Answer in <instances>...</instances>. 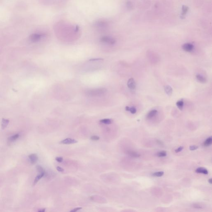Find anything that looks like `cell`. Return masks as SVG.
<instances>
[{
  "label": "cell",
  "mask_w": 212,
  "mask_h": 212,
  "mask_svg": "<svg viewBox=\"0 0 212 212\" xmlns=\"http://www.w3.org/2000/svg\"><path fill=\"white\" fill-rule=\"evenodd\" d=\"M106 92V89L105 88H97L95 89L90 90L87 91L86 94L87 95L91 97H96L102 95Z\"/></svg>",
  "instance_id": "obj_1"
},
{
  "label": "cell",
  "mask_w": 212,
  "mask_h": 212,
  "mask_svg": "<svg viewBox=\"0 0 212 212\" xmlns=\"http://www.w3.org/2000/svg\"><path fill=\"white\" fill-rule=\"evenodd\" d=\"M100 42L108 44L110 45H113L116 43V41L113 38L109 36H104L101 38Z\"/></svg>",
  "instance_id": "obj_2"
},
{
  "label": "cell",
  "mask_w": 212,
  "mask_h": 212,
  "mask_svg": "<svg viewBox=\"0 0 212 212\" xmlns=\"http://www.w3.org/2000/svg\"><path fill=\"white\" fill-rule=\"evenodd\" d=\"M182 49L185 51L191 52V51H193V49H194V46L191 44L187 43L183 45Z\"/></svg>",
  "instance_id": "obj_3"
},
{
  "label": "cell",
  "mask_w": 212,
  "mask_h": 212,
  "mask_svg": "<svg viewBox=\"0 0 212 212\" xmlns=\"http://www.w3.org/2000/svg\"><path fill=\"white\" fill-rule=\"evenodd\" d=\"M42 37L41 34H31L30 37V39L31 42H36L40 40Z\"/></svg>",
  "instance_id": "obj_4"
},
{
  "label": "cell",
  "mask_w": 212,
  "mask_h": 212,
  "mask_svg": "<svg viewBox=\"0 0 212 212\" xmlns=\"http://www.w3.org/2000/svg\"><path fill=\"white\" fill-rule=\"evenodd\" d=\"M78 141L75 139L71 138H67L61 141L60 143L66 144V145H69V144L76 143Z\"/></svg>",
  "instance_id": "obj_5"
},
{
  "label": "cell",
  "mask_w": 212,
  "mask_h": 212,
  "mask_svg": "<svg viewBox=\"0 0 212 212\" xmlns=\"http://www.w3.org/2000/svg\"><path fill=\"white\" fill-rule=\"evenodd\" d=\"M127 86L131 90H134L136 87V84L133 78H131L127 82Z\"/></svg>",
  "instance_id": "obj_6"
},
{
  "label": "cell",
  "mask_w": 212,
  "mask_h": 212,
  "mask_svg": "<svg viewBox=\"0 0 212 212\" xmlns=\"http://www.w3.org/2000/svg\"><path fill=\"white\" fill-rule=\"evenodd\" d=\"M29 158L30 159L31 162L32 164H35L38 160L37 155L36 154H31L29 156Z\"/></svg>",
  "instance_id": "obj_7"
},
{
  "label": "cell",
  "mask_w": 212,
  "mask_h": 212,
  "mask_svg": "<svg viewBox=\"0 0 212 212\" xmlns=\"http://www.w3.org/2000/svg\"><path fill=\"white\" fill-rule=\"evenodd\" d=\"M164 91L165 92L166 94L169 96L172 95V93H173V90L172 89V87L169 85L165 86Z\"/></svg>",
  "instance_id": "obj_8"
},
{
  "label": "cell",
  "mask_w": 212,
  "mask_h": 212,
  "mask_svg": "<svg viewBox=\"0 0 212 212\" xmlns=\"http://www.w3.org/2000/svg\"><path fill=\"white\" fill-rule=\"evenodd\" d=\"M189 10V8L188 6H187L186 5H183L182 6L181 9V17H182V18H183V17H184L187 14V12Z\"/></svg>",
  "instance_id": "obj_9"
},
{
  "label": "cell",
  "mask_w": 212,
  "mask_h": 212,
  "mask_svg": "<svg viewBox=\"0 0 212 212\" xmlns=\"http://www.w3.org/2000/svg\"><path fill=\"white\" fill-rule=\"evenodd\" d=\"M196 172L198 173L203 174L205 175H208V172L207 169L203 167H199L196 169Z\"/></svg>",
  "instance_id": "obj_10"
},
{
  "label": "cell",
  "mask_w": 212,
  "mask_h": 212,
  "mask_svg": "<svg viewBox=\"0 0 212 212\" xmlns=\"http://www.w3.org/2000/svg\"><path fill=\"white\" fill-rule=\"evenodd\" d=\"M157 113V111L156 110H152L147 115V118L148 119H151L155 117Z\"/></svg>",
  "instance_id": "obj_11"
},
{
  "label": "cell",
  "mask_w": 212,
  "mask_h": 212,
  "mask_svg": "<svg viewBox=\"0 0 212 212\" xmlns=\"http://www.w3.org/2000/svg\"><path fill=\"white\" fill-rule=\"evenodd\" d=\"M45 173H40L39 175H38L37 176H36V178H35V179H34L33 185H35V184H36L39 181V180L41 178H42L43 176H44Z\"/></svg>",
  "instance_id": "obj_12"
},
{
  "label": "cell",
  "mask_w": 212,
  "mask_h": 212,
  "mask_svg": "<svg viewBox=\"0 0 212 212\" xmlns=\"http://www.w3.org/2000/svg\"><path fill=\"white\" fill-rule=\"evenodd\" d=\"M9 120L5 118H3L1 123V128L2 129H4L9 124Z\"/></svg>",
  "instance_id": "obj_13"
},
{
  "label": "cell",
  "mask_w": 212,
  "mask_h": 212,
  "mask_svg": "<svg viewBox=\"0 0 212 212\" xmlns=\"http://www.w3.org/2000/svg\"><path fill=\"white\" fill-rule=\"evenodd\" d=\"M127 154H128L130 156L132 157H134V158H137L140 156V155L139 154H138L137 152L132 151H129L127 152Z\"/></svg>",
  "instance_id": "obj_14"
},
{
  "label": "cell",
  "mask_w": 212,
  "mask_h": 212,
  "mask_svg": "<svg viewBox=\"0 0 212 212\" xmlns=\"http://www.w3.org/2000/svg\"><path fill=\"white\" fill-rule=\"evenodd\" d=\"M197 80L199 81V82H201L202 83H205L206 82V80L203 76H201L200 75H197L196 76Z\"/></svg>",
  "instance_id": "obj_15"
},
{
  "label": "cell",
  "mask_w": 212,
  "mask_h": 212,
  "mask_svg": "<svg viewBox=\"0 0 212 212\" xmlns=\"http://www.w3.org/2000/svg\"><path fill=\"white\" fill-rule=\"evenodd\" d=\"M212 138L211 137H208L203 143L205 146H209L212 144Z\"/></svg>",
  "instance_id": "obj_16"
},
{
  "label": "cell",
  "mask_w": 212,
  "mask_h": 212,
  "mask_svg": "<svg viewBox=\"0 0 212 212\" xmlns=\"http://www.w3.org/2000/svg\"><path fill=\"white\" fill-rule=\"evenodd\" d=\"M100 122L102 124H111L112 122V120L110 119H108V118H106V119H103L100 120Z\"/></svg>",
  "instance_id": "obj_17"
},
{
  "label": "cell",
  "mask_w": 212,
  "mask_h": 212,
  "mask_svg": "<svg viewBox=\"0 0 212 212\" xmlns=\"http://www.w3.org/2000/svg\"><path fill=\"white\" fill-rule=\"evenodd\" d=\"M184 102L183 100H179L176 103V106H177L178 108L180 110H182L183 108V106H184Z\"/></svg>",
  "instance_id": "obj_18"
},
{
  "label": "cell",
  "mask_w": 212,
  "mask_h": 212,
  "mask_svg": "<svg viewBox=\"0 0 212 212\" xmlns=\"http://www.w3.org/2000/svg\"><path fill=\"white\" fill-rule=\"evenodd\" d=\"M19 137V135L18 134H17L15 135L14 136H11V137H9V138H8V142H9V143H11V142H14L15 140L18 139Z\"/></svg>",
  "instance_id": "obj_19"
},
{
  "label": "cell",
  "mask_w": 212,
  "mask_h": 212,
  "mask_svg": "<svg viewBox=\"0 0 212 212\" xmlns=\"http://www.w3.org/2000/svg\"><path fill=\"white\" fill-rule=\"evenodd\" d=\"M167 152L165 151H161L159 152H157L156 154L157 157H164L167 156Z\"/></svg>",
  "instance_id": "obj_20"
},
{
  "label": "cell",
  "mask_w": 212,
  "mask_h": 212,
  "mask_svg": "<svg viewBox=\"0 0 212 212\" xmlns=\"http://www.w3.org/2000/svg\"><path fill=\"white\" fill-rule=\"evenodd\" d=\"M164 174V172L162 171L160 172H155L152 174V176L155 177H161L163 176Z\"/></svg>",
  "instance_id": "obj_21"
},
{
  "label": "cell",
  "mask_w": 212,
  "mask_h": 212,
  "mask_svg": "<svg viewBox=\"0 0 212 212\" xmlns=\"http://www.w3.org/2000/svg\"><path fill=\"white\" fill-rule=\"evenodd\" d=\"M36 168L37 169V170L38 171V172H39V173H45V170L43 168V167H42L41 166L38 165V166L36 167Z\"/></svg>",
  "instance_id": "obj_22"
},
{
  "label": "cell",
  "mask_w": 212,
  "mask_h": 212,
  "mask_svg": "<svg viewBox=\"0 0 212 212\" xmlns=\"http://www.w3.org/2000/svg\"><path fill=\"white\" fill-rule=\"evenodd\" d=\"M129 111H130L131 113L132 114H135L136 113V108L134 107V106H133V107H130V109H129Z\"/></svg>",
  "instance_id": "obj_23"
},
{
  "label": "cell",
  "mask_w": 212,
  "mask_h": 212,
  "mask_svg": "<svg viewBox=\"0 0 212 212\" xmlns=\"http://www.w3.org/2000/svg\"><path fill=\"white\" fill-rule=\"evenodd\" d=\"M100 139V137L97 136H91L90 137V139L91 140H94V141H97L98 140Z\"/></svg>",
  "instance_id": "obj_24"
},
{
  "label": "cell",
  "mask_w": 212,
  "mask_h": 212,
  "mask_svg": "<svg viewBox=\"0 0 212 212\" xmlns=\"http://www.w3.org/2000/svg\"><path fill=\"white\" fill-rule=\"evenodd\" d=\"M199 148L198 146L193 145H191L189 147V149L191 150H197Z\"/></svg>",
  "instance_id": "obj_25"
},
{
  "label": "cell",
  "mask_w": 212,
  "mask_h": 212,
  "mask_svg": "<svg viewBox=\"0 0 212 212\" xmlns=\"http://www.w3.org/2000/svg\"><path fill=\"white\" fill-rule=\"evenodd\" d=\"M104 60L103 58H92L89 60L90 61H103Z\"/></svg>",
  "instance_id": "obj_26"
},
{
  "label": "cell",
  "mask_w": 212,
  "mask_h": 212,
  "mask_svg": "<svg viewBox=\"0 0 212 212\" xmlns=\"http://www.w3.org/2000/svg\"><path fill=\"white\" fill-rule=\"evenodd\" d=\"M56 160L58 162H61L63 161V158L62 157H57L56 158Z\"/></svg>",
  "instance_id": "obj_27"
},
{
  "label": "cell",
  "mask_w": 212,
  "mask_h": 212,
  "mask_svg": "<svg viewBox=\"0 0 212 212\" xmlns=\"http://www.w3.org/2000/svg\"><path fill=\"white\" fill-rule=\"evenodd\" d=\"M184 149V147L183 146H180L179 147V148H177L175 150V152H176V153H178V152H181V151H182V150Z\"/></svg>",
  "instance_id": "obj_28"
},
{
  "label": "cell",
  "mask_w": 212,
  "mask_h": 212,
  "mask_svg": "<svg viewBox=\"0 0 212 212\" xmlns=\"http://www.w3.org/2000/svg\"><path fill=\"white\" fill-rule=\"evenodd\" d=\"M193 208H197V209H200V208H202L201 206L198 204H194L193 205Z\"/></svg>",
  "instance_id": "obj_29"
},
{
  "label": "cell",
  "mask_w": 212,
  "mask_h": 212,
  "mask_svg": "<svg viewBox=\"0 0 212 212\" xmlns=\"http://www.w3.org/2000/svg\"><path fill=\"white\" fill-rule=\"evenodd\" d=\"M82 208H75L74 209H73L72 210L70 211V212H77V211H79L80 210L82 209Z\"/></svg>",
  "instance_id": "obj_30"
},
{
  "label": "cell",
  "mask_w": 212,
  "mask_h": 212,
  "mask_svg": "<svg viewBox=\"0 0 212 212\" xmlns=\"http://www.w3.org/2000/svg\"><path fill=\"white\" fill-rule=\"evenodd\" d=\"M56 169L58 172H63L64 171V169L62 168V167H56Z\"/></svg>",
  "instance_id": "obj_31"
},
{
  "label": "cell",
  "mask_w": 212,
  "mask_h": 212,
  "mask_svg": "<svg viewBox=\"0 0 212 212\" xmlns=\"http://www.w3.org/2000/svg\"><path fill=\"white\" fill-rule=\"evenodd\" d=\"M45 209H44H44H41V210H39V211H38V212H45Z\"/></svg>",
  "instance_id": "obj_32"
},
{
  "label": "cell",
  "mask_w": 212,
  "mask_h": 212,
  "mask_svg": "<svg viewBox=\"0 0 212 212\" xmlns=\"http://www.w3.org/2000/svg\"><path fill=\"white\" fill-rule=\"evenodd\" d=\"M129 109H130V107H129V106H128L125 107V110L127 111H129Z\"/></svg>",
  "instance_id": "obj_33"
},
{
  "label": "cell",
  "mask_w": 212,
  "mask_h": 212,
  "mask_svg": "<svg viewBox=\"0 0 212 212\" xmlns=\"http://www.w3.org/2000/svg\"><path fill=\"white\" fill-rule=\"evenodd\" d=\"M208 182H209L210 184H212V180L211 178V179H209V180H208Z\"/></svg>",
  "instance_id": "obj_34"
}]
</instances>
